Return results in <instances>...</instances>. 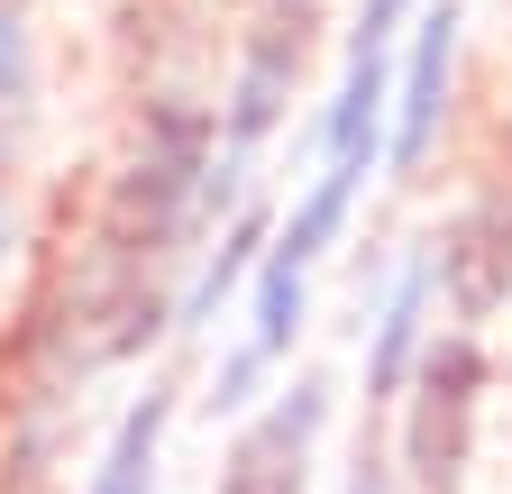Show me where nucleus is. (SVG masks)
<instances>
[{
    "label": "nucleus",
    "instance_id": "f8f14e48",
    "mask_svg": "<svg viewBox=\"0 0 512 494\" xmlns=\"http://www.w3.org/2000/svg\"><path fill=\"white\" fill-rule=\"evenodd\" d=\"M37 92V46H28V19L0 0V110H19Z\"/></svg>",
    "mask_w": 512,
    "mask_h": 494
},
{
    "label": "nucleus",
    "instance_id": "4468645a",
    "mask_svg": "<svg viewBox=\"0 0 512 494\" xmlns=\"http://www.w3.org/2000/svg\"><path fill=\"white\" fill-rule=\"evenodd\" d=\"M256 10H293V19H311V10H320V0H256Z\"/></svg>",
    "mask_w": 512,
    "mask_h": 494
},
{
    "label": "nucleus",
    "instance_id": "9b49d317",
    "mask_svg": "<svg viewBox=\"0 0 512 494\" xmlns=\"http://www.w3.org/2000/svg\"><path fill=\"white\" fill-rule=\"evenodd\" d=\"M256 257H266V220L247 211V220H238V229L211 247V257H202V275H192V293H183V330H202V321L220 312V302H229V293L256 275Z\"/></svg>",
    "mask_w": 512,
    "mask_h": 494
},
{
    "label": "nucleus",
    "instance_id": "dca6fc26",
    "mask_svg": "<svg viewBox=\"0 0 512 494\" xmlns=\"http://www.w3.org/2000/svg\"><path fill=\"white\" fill-rule=\"evenodd\" d=\"M503 156H512V110H503Z\"/></svg>",
    "mask_w": 512,
    "mask_h": 494
},
{
    "label": "nucleus",
    "instance_id": "2eb2a0df",
    "mask_svg": "<svg viewBox=\"0 0 512 494\" xmlns=\"http://www.w3.org/2000/svg\"><path fill=\"white\" fill-rule=\"evenodd\" d=\"M0 183H10V129H0Z\"/></svg>",
    "mask_w": 512,
    "mask_h": 494
},
{
    "label": "nucleus",
    "instance_id": "20e7f679",
    "mask_svg": "<svg viewBox=\"0 0 512 494\" xmlns=\"http://www.w3.org/2000/svg\"><path fill=\"white\" fill-rule=\"evenodd\" d=\"M320 430H330V376H293L266 412L238 421V440L220 458V494H302Z\"/></svg>",
    "mask_w": 512,
    "mask_h": 494
},
{
    "label": "nucleus",
    "instance_id": "f257e3e1",
    "mask_svg": "<svg viewBox=\"0 0 512 494\" xmlns=\"http://www.w3.org/2000/svg\"><path fill=\"white\" fill-rule=\"evenodd\" d=\"M476 412H485V348H476V330L421 339L412 385H403V467H412L421 494H467Z\"/></svg>",
    "mask_w": 512,
    "mask_h": 494
},
{
    "label": "nucleus",
    "instance_id": "ddd939ff",
    "mask_svg": "<svg viewBox=\"0 0 512 494\" xmlns=\"http://www.w3.org/2000/svg\"><path fill=\"white\" fill-rule=\"evenodd\" d=\"M348 494H394V458L357 449V476H348Z\"/></svg>",
    "mask_w": 512,
    "mask_h": 494
},
{
    "label": "nucleus",
    "instance_id": "6e6552de",
    "mask_svg": "<svg viewBox=\"0 0 512 494\" xmlns=\"http://www.w3.org/2000/svg\"><path fill=\"white\" fill-rule=\"evenodd\" d=\"M366 174H375V165H320V174H311V193L293 202V220L266 238V257H284V266L311 275L320 257H330V238L348 229V202L366 193Z\"/></svg>",
    "mask_w": 512,
    "mask_h": 494
},
{
    "label": "nucleus",
    "instance_id": "9d476101",
    "mask_svg": "<svg viewBox=\"0 0 512 494\" xmlns=\"http://www.w3.org/2000/svg\"><path fill=\"white\" fill-rule=\"evenodd\" d=\"M302 312H311V275L302 266H284V257H256V275H247V339L238 348H256V357H293V339H302Z\"/></svg>",
    "mask_w": 512,
    "mask_h": 494
},
{
    "label": "nucleus",
    "instance_id": "39448f33",
    "mask_svg": "<svg viewBox=\"0 0 512 494\" xmlns=\"http://www.w3.org/2000/svg\"><path fill=\"white\" fill-rule=\"evenodd\" d=\"M448 83H458V0H430L412 10V46L394 65V119H384V165L412 174L448 119Z\"/></svg>",
    "mask_w": 512,
    "mask_h": 494
},
{
    "label": "nucleus",
    "instance_id": "1a4fd4ad",
    "mask_svg": "<svg viewBox=\"0 0 512 494\" xmlns=\"http://www.w3.org/2000/svg\"><path fill=\"white\" fill-rule=\"evenodd\" d=\"M421 312H430V275L412 266L394 293H384V312H375V348H366V412L403 403V385H412V357H421Z\"/></svg>",
    "mask_w": 512,
    "mask_h": 494
},
{
    "label": "nucleus",
    "instance_id": "f03ea898",
    "mask_svg": "<svg viewBox=\"0 0 512 494\" xmlns=\"http://www.w3.org/2000/svg\"><path fill=\"white\" fill-rule=\"evenodd\" d=\"M403 19L412 0H366L348 65H339V101L320 119V165H375L384 156V119H394V65H403Z\"/></svg>",
    "mask_w": 512,
    "mask_h": 494
},
{
    "label": "nucleus",
    "instance_id": "423d86ee",
    "mask_svg": "<svg viewBox=\"0 0 512 494\" xmlns=\"http://www.w3.org/2000/svg\"><path fill=\"white\" fill-rule=\"evenodd\" d=\"M302 55H311V19H293V10H256V28H247V46H238L229 110H220V147H229V156H256V138L284 119Z\"/></svg>",
    "mask_w": 512,
    "mask_h": 494
},
{
    "label": "nucleus",
    "instance_id": "0eeeda50",
    "mask_svg": "<svg viewBox=\"0 0 512 494\" xmlns=\"http://www.w3.org/2000/svg\"><path fill=\"white\" fill-rule=\"evenodd\" d=\"M165 430H174V385H147L138 403L119 412L110 449L92 467V494H156V458H165Z\"/></svg>",
    "mask_w": 512,
    "mask_h": 494
},
{
    "label": "nucleus",
    "instance_id": "7ed1b4c3",
    "mask_svg": "<svg viewBox=\"0 0 512 494\" xmlns=\"http://www.w3.org/2000/svg\"><path fill=\"white\" fill-rule=\"evenodd\" d=\"M421 275H430L439 312L458 330H485L512 302V193H476V202L448 211V229L430 238Z\"/></svg>",
    "mask_w": 512,
    "mask_h": 494
}]
</instances>
